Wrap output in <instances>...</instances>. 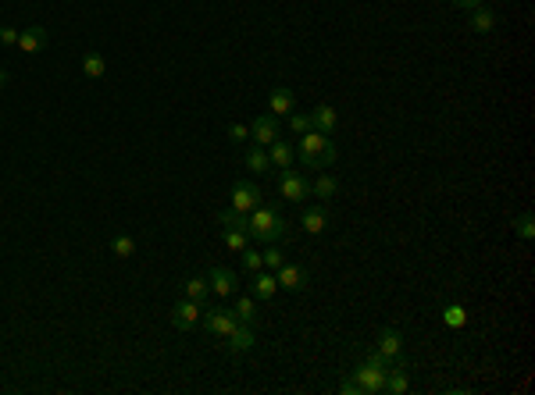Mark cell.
Wrapping results in <instances>:
<instances>
[{
    "mask_svg": "<svg viewBox=\"0 0 535 395\" xmlns=\"http://www.w3.org/2000/svg\"><path fill=\"white\" fill-rule=\"evenodd\" d=\"M296 153H300V160H303L307 167H314V171H321V167L336 164V157H339V150H336L332 136H325V132H314V129L300 136Z\"/></svg>",
    "mask_w": 535,
    "mask_h": 395,
    "instance_id": "1",
    "label": "cell"
},
{
    "mask_svg": "<svg viewBox=\"0 0 535 395\" xmlns=\"http://www.w3.org/2000/svg\"><path fill=\"white\" fill-rule=\"evenodd\" d=\"M246 235L257 242H279V239H286V217L272 207H253Z\"/></svg>",
    "mask_w": 535,
    "mask_h": 395,
    "instance_id": "2",
    "label": "cell"
},
{
    "mask_svg": "<svg viewBox=\"0 0 535 395\" xmlns=\"http://www.w3.org/2000/svg\"><path fill=\"white\" fill-rule=\"evenodd\" d=\"M279 193H282L286 203H303V200H310V182L286 167V171L279 175Z\"/></svg>",
    "mask_w": 535,
    "mask_h": 395,
    "instance_id": "3",
    "label": "cell"
},
{
    "mask_svg": "<svg viewBox=\"0 0 535 395\" xmlns=\"http://www.w3.org/2000/svg\"><path fill=\"white\" fill-rule=\"evenodd\" d=\"M353 377H357V384H360L364 395H382V388H386V370L371 367L367 360H360V363L353 367Z\"/></svg>",
    "mask_w": 535,
    "mask_h": 395,
    "instance_id": "4",
    "label": "cell"
},
{
    "mask_svg": "<svg viewBox=\"0 0 535 395\" xmlns=\"http://www.w3.org/2000/svg\"><path fill=\"white\" fill-rule=\"evenodd\" d=\"M275 278H279V289H286V292H303L310 285L307 267H300V264H282L275 271Z\"/></svg>",
    "mask_w": 535,
    "mask_h": 395,
    "instance_id": "5",
    "label": "cell"
},
{
    "mask_svg": "<svg viewBox=\"0 0 535 395\" xmlns=\"http://www.w3.org/2000/svg\"><path fill=\"white\" fill-rule=\"evenodd\" d=\"M207 285H210V292H214V296L229 299V296H236V292H239V278H236L229 267H210Z\"/></svg>",
    "mask_w": 535,
    "mask_h": 395,
    "instance_id": "6",
    "label": "cell"
},
{
    "mask_svg": "<svg viewBox=\"0 0 535 395\" xmlns=\"http://www.w3.org/2000/svg\"><path fill=\"white\" fill-rule=\"evenodd\" d=\"M250 139L257 146H272L279 139V118L275 115H257L253 125H250Z\"/></svg>",
    "mask_w": 535,
    "mask_h": 395,
    "instance_id": "7",
    "label": "cell"
},
{
    "mask_svg": "<svg viewBox=\"0 0 535 395\" xmlns=\"http://www.w3.org/2000/svg\"><path fill=\"white\" fill-rule=\"evenodd\" d=\"M236 324H239V317H236L232 310H207V313H203V328H207V335H214V338H225Z\"/></svg>",
    "mask_w": 535,
    "mask_h": 395,
    "instance_id": "8",
    "label": "cell"
},
{
    "mask_svg": "<svg viewBox=\"0 0 535 395\" xmlns=\"http://www.w3.org/2000/svg\"><path fill=\"white\" fill-rule=\"evenodd\" d=\"M172 324H175L179 331H193V328L200 324V303L179 299V303L172 306Z\"/></svg>",
    "mask_w": 535,
    "mask_h": 395,
    "instance_id": "9",
    "label": "cell"
},
{
    "mask_svg": "<svg viewBox=\"0 0 535 395\" xmlns=\"http://www.w3.org/2000/svg\"><path fill=\"white\" fill-rule=\"evenodd\" d=\"M253 342H257V335H253V324H236V328L225 335V349H229L232 356H239V353L253 349Z\"/></svg>",
    "mask_w": 535,
    "mask_h": 395,
    "instance_id": "10",
    "label": "cell"
},
{
    "mask_svg": "<svg viewBox=\"0 0 535 395\" xmlns=\"http://www.w3.org/2000/svg\"><path fill=\"white\" fill-rule=\"evenodd\" d=\"M229 207H236V210L250 214L253 207H260V189H257L253 182H236V189H232V203H229Z\"/></svg>",
    "mask_w": 535,
    "mask_h": 395,
    "instance_id": "11",
    "label": "cell"
},
{
    "mask_svg": "<svg viewBox=\"0 0 535 395\" xmlns=\"http://www.w3.org/2000/svg\"><path fill=\"white\" fill-rule=\"evenodd\" d=\"M46 43H50V32H46L43 25H32V29H22V32H18V43H15V46L25 50V53H39Z\"/></svg>",
    "mask_w": 535,
    "mask_h": 395,
    "instance_id": "12",
    "label": "cell"
},
{
    "mask_svg": "<svg viewBox=\"0 0 535 395\" xmlns=\"http://www.w3.org/2000/svg\"><path fill=\"white\" fill-rule=\"evenodd\" d=\"M336 125H339V118H336V110H332L329 103H317V107L310 110V129H314V132L332 136V132H336Z\"/></svg>",
    "mask_w": 535,
    "mask_h": 395,
    "instance_id": "13",
    "label": "cell"
},
{
    "mask_svg": "<svg viewBox=\"0 0 535 395\" xmlns=\"http://www.w3.org/2000/svg\"><path fill=\"white\" fill-rule=\"evenodd\" d=\"M410 388V374H407V367L396 360L389 370H386V388H382V395H403Z\"/></svg>",
    "mask_w": 535,
    "mask_h": 395,
    "instance_id": "14",
    "label": "cell"
},
{
    "mask_svg": "<svg viewBox=\"0 0 535 395\" xmlns=\"http://www.w3.org/2000/svg\"><path fill=\"white\" fill-rule=\"evenodd\" d=\"M374 349H379L386 360H393V363H396V360L403 356V335H400V331H393V328H386V331L379 335V346H374Z\"/></svg>",
    "mask_w": 535,
    "mask_h": 395,
    "instance_id": "15",
    "label": "cell"
},
{
    "mask_svg": "<svg viewBox=\"0 0 535 395\" xmlns=\"http://www.w3.org/2000/svg\"><path fill=\"white\" fill-rule=\"evenodd\" d=\"M467 29H471V32H478V36L493 32V29H496V11H489L486 4L474 8V11H467Z\"/></svg>",
    "mask_w": 535,
    "mask_h": 395,
    "instance_id": "16",
    "label": "cell"
},
{
    "mask_svg": "<svg viewBox=\"0 0 535 395\" xmlns=\"http://www.w3.org/2000/svg\"><path fill=\"white\" fill-rule=\"evenodd\" d=\"M300 224H303L310 235H321V232L329 228V210H325V207H307L303 217H300Z\"/></svg>",
    "mask_w": 535,
    "mask_h": 395,
    "instance_id": "17",
    "label": "cell"
},
{
    "mask_svg": "<svg viewBox=\"0 0 535 395\" xmlns=\"http://www.w3.org/2000/svg\"><path fill=\"white\" fill-rule=\"evenodd\" d=\"M268 110H272L275 118L293 115V93H289L286 86H275V89H272V96H268Z\"/></svg>",
    "mask_w": 535,
    "mask_h": 395,
    "instance_id": "18",
    "label": "cell"
},
{
    "mask_svg": "<svg viewBox=\"0 0 535 395\" xmlns=\"http://www.w3.org/2000/svg\"><path fill=\"white\" fill-rule=\"evenodd\" d=\"M275 292H279V278L268 274V271H257L253 274V296L257 299H275Z\"/></svg>",
    "mask_w": 535,
    "mask_h": 395,
    "instance_id": "19",
    "label": "cell"
},
{
    "mask_svg": "<svg viewBox=\"0 0 535 395\" xmlns=\"http://www.w3.org/2000/svg\"><path fill=\"white\" fill-rule=\"evenodd\" d=\"M293 146L289 143H282V139H275L272 146H268V160H272V167H279V171H286V167L293 164Z\"/></svg>",
    "mask_w": 535,
    "mask_h": 395,
    "instance_id": "20",
    "label": "cell"
},
{
    "mask_svg": "<svg viewBox=\"0 0 535 395\" xmlns=\"http://www.w3.org/2000/svg\"><path fill=\"white\" fill-rule=\"evenodd\" d=\"M336 193H339L336 175H317V179L310 182V196H314V200H332Z\"/></svg>",
    "mask_w": 535,
    "mask_h": 395,
    "instance_id": "21",
    "label": "cell"
},
{
    "mask_svg": "<svg viewBox=\"0 0 535 395\" xmlns=\"http://www.w3.org/2000/svg\"><path fill=\"white\" fill-rule=\"evenodd\" d=\"M246 167H250V171H257V175H268V171H272V160H268V153H264V146H250L246 150Z\"/></svg>",
    "mask_w": 535,
    "mask_h": 395,
    "instance_id": "22",
    "label": "cell"
},
{
    "mask_svg": "<svg viewBox=\"0 0 535 395\" xmlns=\"http://www.w3.org/2000/svg\"><path fill=\"white\" fill-rule=\"evenodd\" d=\"M232 313L239 317V324H253L257 320V299L253 296H239L236 306H232Z\"/></svg>",
    "mask_w": 535,
    "mask_h": 395,
    "instance_id": "23",
    "label": "cell"
},
{
    "mask_svg": "<svg viewBox=\"0 0 535 395\" xmlns=\"http://www.w3.org/2000/svg\"><path fill=\"white\" fill-rule=\"evenodd\" d=\"M218 217H222L225 228H239V232H246V228H250V214H243V210H236V207H225Z\"/></svg>",
    "mask_w": 535,
    "mask_h": 395,
    "instance_id": "24",
    "label": "cell"
},
{
    "mask_svg": "<svg viewBox=\"0 0 535 395\" xmlns=\"http://www.w3.org/2000/svg\"><path fill=\"white\" fill-rule=\"evenodd\" d=\"M182 292H186V299H193V303H203V299L210 296V285H207V278H189L186 285H182Z\"/></svg>",
    "mask_w": 535,
    "mask_h": 395,
    "instance_id": "25",
    "label": "cell"
},
{
    "mask_svg": "<svg viewBox=\"0 0 535 395\" xmlns=\"http://www.w3.org/2000/svg\"><path fill=\"white\" fill-rule=\"evenodd\" d=\"M222 242H225L232 253H243V250L250 246V235L239 232V228H225V232H222Z\"/></svg>",
    "mask_w": 535,
    "mask_h": 395,
    "instance_id": "26",
    "label": "cell"
},
{
    "mask_svg": "<svg viewBox=\"0 0 535 395\" xmlns=\"http://www.w3.org/2000/svg\"><path fill=\"white\" fill-rule=\"evenodd\" d=\"M82 72L89 75V79H103V72H107V65H103V58L96 50H89L86 58H82Z\"/></svg>",
    "mask_w": 535,
    "mask_h": 395,
    "instance_id": "27",
    "label": "cell"
},
{
    "mask_svg": "<svg viewBox=\"0 0 535 395\" xmlns=\"http://www.w3.org/2000/svg\"><path fill=\"white\" fill-rule=\"evenodd\" d=\"M443 320H446L450 328H464V324H467V313H464V306L446 303V306H443Z\"/></svg>",
    "mask_w": 535,
    "mask_h": 395,
    "instance_id": "28",
    "label": "cell"
},
{
    "mask_svg": "<svg viewBox=\"0 0 535 395\" xmlns=\"http://www.w3.org/2000/svg\"><path fill=\"white\" fill-rule=\"evenodd\" d=\"M111 250H115V257L125 260V257L136 253V239H132V235H115V239H111Z\"/></svg>",
    "mask_w": 535,
    "mask_h": 395,
    "instance_id": "29",
    "label": "cell"
},
{
    "mask_svg": "<svg viewBox=\"0 0 535 395\" xmlns=\"http://www.w3.org/2000/svg\"><path fill=\"white\" fill-rule=\"evenodd\" d=\"M514 232H517V239L528 242V239L535 235V217H531V214H521V217L514 221Z\"/></svg>",
    "mask_w": 535,
    "mask_h": 395,
    "instance_id": "30",
    "label": "cell"
},
{
    "mask_svg": "<svg viewBox=\"0 0 535 395\" xmlns=\"http://www.w3.org/2000/svg\"><path fill=\"white\" fill-rule=\"evenodd\" d=\"M243 267H246L250 274H257V271H264V257H260L257 250L246 246V250H243Z\"/></svg>",
    "mask_w": 535,
    "mask_h": 395,
    "instance_id": "31",
    "label": "cell"
},
{
    "mask_svg": "<svg viewBox=\"0 0 535 395\" xmlns=\"http://www.w3.org/2000/svg\"><path fill=\"white\" fill-rule=\"evenodd\" d=\"M260 257H264V267H272V271H279L286 264V257H282V250H275V242H272V250H264Z\"/></svg>",
    "mask_w": 535,
    "mask_h": 395,
    "instance_id": "32",
    "label": "cell"
},
{
    "mask_svg": "<svg viewBox=\"0 0 535 395\" xmlns=\"http://www.w3.org/2000/svg\"><path fill=\"white\" fill-rule=\"evenodd\" d=\"M289 129H293L296 136L310 132V115H293V118H289Z\"/></svg>",
    "mask_w": 535,
    "mask_h": 395,
    "instance_id": "33",
    "label": "cell"
},
{
    "mask_svg": "<svg viewBox=\"0 0 535 395\" xmlns=\"http://www.w3.org/2000/svg\"><path fill=\"white\" fill-rule=\"evenodd\" d=\"M364 360H367L371 367H379V370H389V367H393V360H386V356H382L379 349H371V353H367Z\"/></svg>",
    "mask_w": 535,
    "mask_h": 395,
    "instance_id": "34",
    "label": "cell"
},
{
    "mask_svg": "<svg viewBox=\"0 0 535 395\" xmlns=\"http://www.w3.org/2000/svg\"><path fill=\"white\" fill-rule=\"evenodd\" d=\"M339 391H343V395H364V391H360V384H357V377H353V374H350V377H343V381H339Z\"/></svg>",
    "mask_w": 535,
    "mask_h": 395,
    "instance_id": "35",
    "label": "cell"
},
{
    "mask_svg": "<svg viewBox=\"0 0 535 395\" xmlns=\"http://www.w3.org/2000/svg\"><path fill=\"white\" fill-rule=\"evenodd\" d=\"M22 29H0V46H15Z\"/></svg>",
    "mask_w": 535,
    "mask_h": 395,
    "instance_id": "36",
    "label": "cell"
},
{
    "mask_svg": "<svg viewBox=\"0 0 535 395\" xmlns=\"http://www.w3.org/2000/svg\"><path fill=\"white\" fill-rule=\"evenodd\" d=\"M453 8H460V11H474V8H482L486 0H450Z\"/></svg>",
    "mask_w": 535,
    "mask_h": 395,
    "instance_id": "37",
    "label": "cell"
},
{
    "mask_svg": "<svg viewBox=\"0 0 535 395\" xmlns=\"http://www.w3.org/2000/svg\"><path fill=\"white\" fill-rule=\"evenodd\" d=\"M229 136H232L236 143H243V139H250V129H246V125H229Z\"/></svg>",
    "mask_w": 535,
    "mask_h": 395,
    "instance_id": "38",
    "label": "cell"
},
{
    "mask_svg": "<svg viewBox=\"0 0 535 395\" xmlns=\"http://www.w3.org/2000/svg\"><path fill=\"white\" fill-rule=\"evenodd\" d=\"M4 86H8V72H4V68H0V89H4Z\"/></svg>",
    "mask_w": 535,
    "mask_h": 395,
    "instance_id": "39",
    "label": "cell"
}]
</instances>
